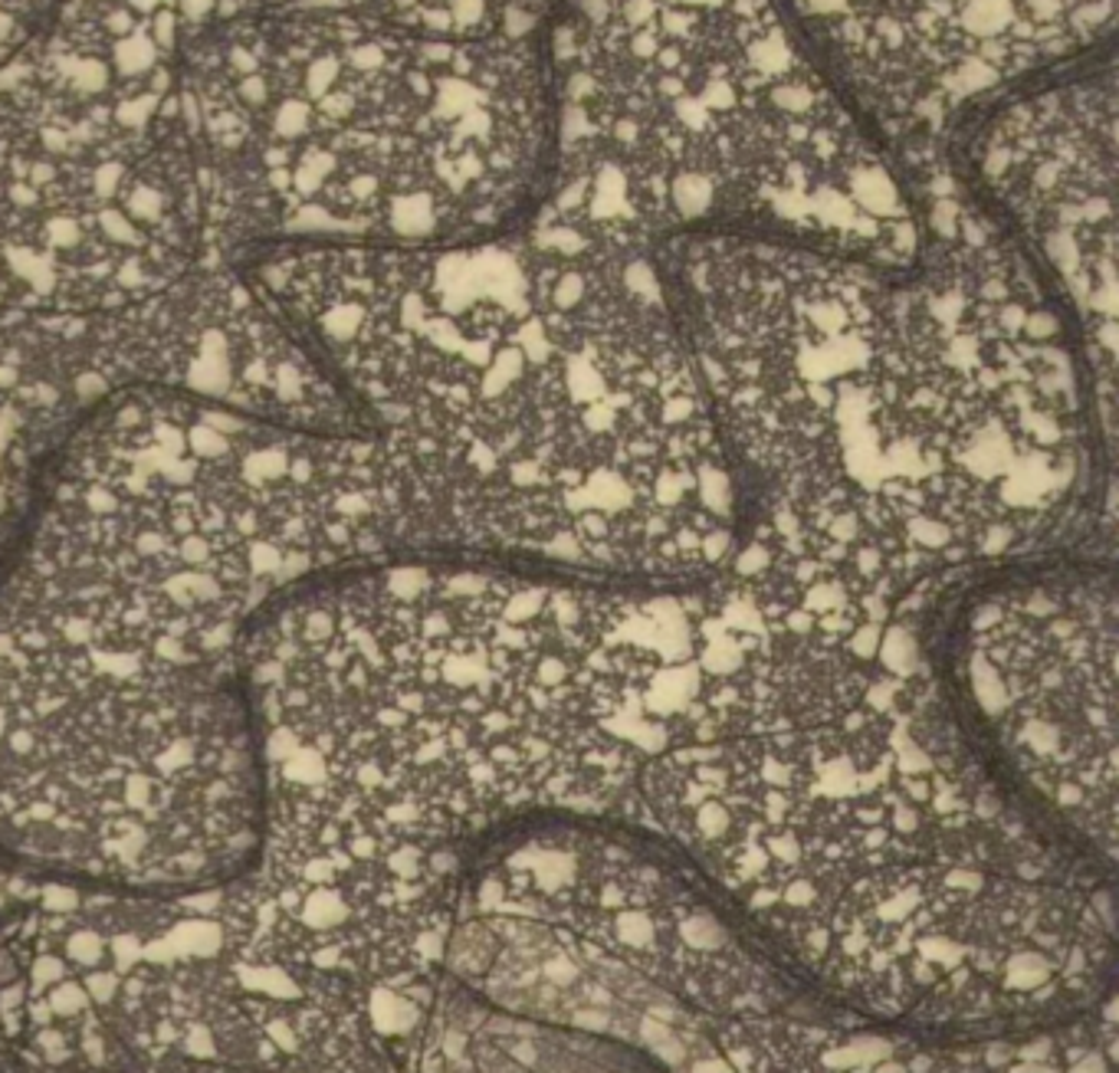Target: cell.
I'll return each instance as SVG.
<instances>
[{
	"label": "cell",
	"mask_w": 1119,
	"mask_h": 1073,
	"mask_svg": "<svg viewBox=\"0 0 1119 1073\" xmlns=\"http://www.w3.org/2000/svg\"><path fill=\"white\" fill-rule=\"evenodd\" d=\"M374 434L411 552L716 575L739 525L656 247L529 217L450 247L240 260Z\"/></svg>",
	"instance_id": "cell-2"
},
{
	"label": "cell",
	"mask_w": 1119,
	"mask_h": 1073,
	"mask_svg": "<svg viewBox=\"0 0 1119 1073\" xmlns=\"http://www.w3.org/2000/svg\"><path fill=\"white\" fill-rule=\"evenodd\" d=\"M257 729L207 670L0 637V850L122 890L233 880L267 824Z\"/></svg>",
	"instance_id": "cell-6"
},
{
	"label": "cell",
	"mask_w": 1119,
	"mask_h": 1073,
	"mask_svg": "<svg viewBox=\"0 0 1119 1073\" xmlns=\"http://www.w3.org/2000/svg\"><path fill=\"white\" fill-rule=\"evenodd\" d=\"M30 89L0 93V312L99 318L217 260L167 119Z\"/></svg>",
	"instance_id": "cell-7"
},
{
	"label": "cell",
	"mask_w": 1119,
	"mask_h": 1073,
	"mask_svg": "<svg viewBox=\"0 0 1119 1073\" xmlns=\"http://www.w3.org/2000/svg\"><path fill=\"white\" fill-rule=\"evenodd\" d=\"M398 549L394 489L368 431L126 384L53 463L0 578V633L207 670L276 595Z\"/></svg>",
	"instance_id": "cell-4"
},
{
	"label": "cell",
	"mask_w": 1119,
	"mask_h": 1073,
	"mask_svg": "<svg viewBox=\"0 0 1119 1073\" xmlns=\"http://www.w3.org/2000/svg\"><path fill=\"white\" fill-rule=\"evenodd\" d=\"M96 332V318L0 312V578L63 444L112 391Z\"/></svg>",
	"instance_id": "cell-10"
},
{
	"label": "cell",
	"mask_w": 1119,
	"mask_h": 1073,
	"mask_svg": "<svg viewBox=\"0 0 1119 1073\" xmlns=\"http://www.w3.org/2000/svg\"><path fill=\"white\" fill-rule=\"evenodd\" d=\"M552 171L532 217L640 247L762 234L916 257L923 184L775 0H555Z\"/></svg>",
	"instance_id": "cell-5"
},
{
	"label": "cell",
	"mask_w": 1119,
	"mask_h": 1073,
	"mask_svg": "<svg viewBox=\"0 0 1119 1073\" xmlns=\"http://www.w3.org/2000/svg\"><path fill=\"white\" fill-rule=\"evenodd\" d=\"M191 59L164 119L224 260L474 243L545 197L555 126L539 30L300 10L243 17Z\"/></svg>",
	"instance_id": "cell-3"
},
{
	"label": "cell",
	"mask_w": 1119,
	"mask_h": 1073,
	"mask_svg": "<svg viewBox=\"0 0 1119 1073\" xmlns=\"http://www.w3.org/2000/svg\"><path fill=\"white\" fill-rule=\"evenodd\" d=\"M943 161L1064 303L1110 391L1117 318V66L1110 46L978 109Z\"/></svg>",
	"instance_id": "cell-9"
},
{
	"label": "cell",
	"mask_w": 1119,
	"mask_h": 1073,
	"mask_svg": "<svg viewBox=\"0 0 1119 1073\" xmlns=\"http://www.w3.org/2000/svg\"><path fill=\"white\" fill-rule=\"evenodd\" d=\"M920 181L991 99L1110 46L1117 0H775Z\"/></svg>",
	"instance_id": "cell-8"
},
{
	"label": "cell",
	"mask_w": 1119,
	"mask_h": 1073,
	"mask_svg": "<svg viewBox=\"0 0 1119 1073\" xmlns=\"http://www.w3.org/2000/svg\"><path fill=\"white\" fill-rule=\"evenodd\" d=\"M887 263L762 234L656 247L736 479L732 565L887 608L1047 529L1087 457V348L943 167Z\"/></svg>",
	"instance_id": "cell-1"
},
{
	"label": "cell",
	"mask_w": 1119,
	"mask_h": 1073,
	"mask_svg": "<svg viewBox=\"0 0 1119 1073\" xmlns=\"http://www.w3.org/2000/svg\"><path fill=\"white\" fill-rule=\"evenodd\" d=\"M509 7H512V13H548V7L555 3V0H506Z\"/></svg>",
	"instance_id": "cell-11"
}]
</instances>
